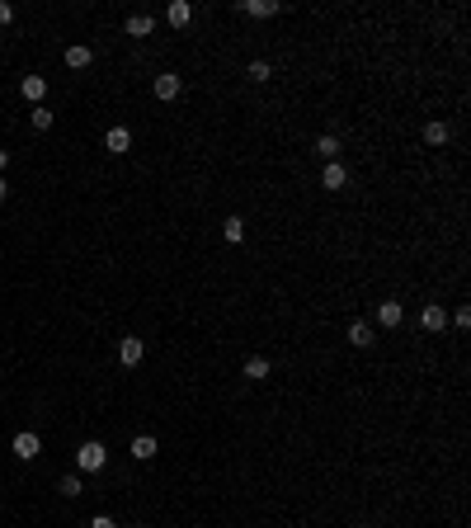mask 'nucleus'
Listing matches in <instances>:
<instances>
[{
	"mask_svg": "<svg viewBox=\"0 0 471 528\" xmlns=\"http://www.w3.org/2000/svg\"><path fill=\"white\" fill-rule=\"evenodd\" d=\"M29 118H33V127H38V132H47V127H52V109H47V104H38Z\"/></svg>",
	"mask_w": 471,
	"mask_h": 528,
	"instance_id": "obj_20",
	"label": "nucleus"
},
{
	"mask_svg": "<svg viewBox=\"0 0 471 528\" xmlns=\"http://www.w3.org/2000/svg\"><path fill=\"white\" fill-rule=\"evenodd\" d=\"M62 496H85V486H80V477H62Z\"/></svg>",
	"mask_w": 471,
	"mask_h": 528,
	"instance_id": "obj_21",
	"label": "nucleus"
},
{
	"mask_svg": "<svg viewBox=\"0 0 471 528\" xmlns=\"http://www.w3.org/2000/svg\"><path fill=\"white\" fill-rule=\"evenodd\" d=\"M10 448H15V458H24V463H33V458L43 453V439L33 434V429H24V434H15V444H10Z\"/></svg>",
	"mask_w": 471,
	"mask_h": 528,
	"instance_id": "obj_2",
	"label": "nucleus"
},
{
	"mask_svg": "<svg viewBox=\"0 0 471 528\" xmlns=\"http://www.w3.org/2000/svg\"><path fill=\"white\" fill-rule=\"evenodd\" d=\"M316 151L325 156V161H335V156H340V137H330V132L325 137H316Z\"/></svg>",
	"mask_w": 471,
	"mask_h": 528,
	"instance_id": "obj_19",
	"label": "nucleus"
},
{
	"mask_svg": "<svg viewBox=\"0 0 471 528\" xmlns=\"http://www.w3.org/2000/svg\"><path fill=\"white\" fill-rule=\"evenodd\" d=\"M401 321H406V307H401V302H382V307H377V326L382 330H396Z\"/></svg>",
	"mask_w": 471,
	"mask_h": 528,
	"instance_id": "obj_4",
	"label": "nucleus"
},
{
	"mask_svg": "<svg viewBox=\"0 0 471 528\" xmlns=\"http://www.w3.org/2000/svg\"><path fill=\"white\" fill-rule=\"evenodd\" d=\"M5 165H10V151H0V170H5Z\"/></svg>",
	"mask_w": 471,
	"mask_h": 528,
	"instance_id": "obj_25",
	"label": "nucleus"
},
{
	"mask_svg": "<svg viewBox=\"0 0 471 528\" xmlns=\"http://www.w3.org/2000/svg\"><path fill=\"white\" fill-rule=\"evenodd\" d=\"M420 326H424V330H443V326H448V316H443L439 302H429V307L420 311Z\"/></svg>",
	"mask_w": 471,
	"mask_h": 528,
	"instance_id": "obj_12",
	"label": "nucleus"
},
{
	"mask_svg": "<svg viewBox=\"0 0 471 528\" xmlns=\"http://www.w3.org/2000/svg\"><path fill=\"white\" fill-rule=\"evenodd\" d=\"M90 528H118V524H113L109 514H94V519H90Z\"/></svg>",
	"mask_w": 471,
	"mask_h": 528,
	"instance_id": "obj_24",
	"label": "nucleus"
},
{
	"mask_svg": "<svg viewBox=\"0 0 471 528\" xmlns=\"http://www.w3.org/2000/svg\"><path fill=\"white\" fill-rule=\"evenodd\" d=\"M141 354H146V349H141L137 335H123V344H118V358H123V368H137Z\"/></svg>",
	"mask_w": 471,
	"mask_h": 528,
	"instance_id": "obj_6",
	"label": "nucleus"
},
{
	"mask_svg": "<svg viewBox=\"0 0 471 528\" xmlns=\"http://www.w3.org/2000/svg\"><path fill=\"white\" fill-rule=\"evenodd\" d=\"M165 19H170V24H174V29H184V24H188V19H193V5H188V0H174V5H170V10H165Z\"/></svg>",
	"mask_w": 471,
	"mask_h": 528,
	"instance_id": "obj_13",
	"label": "nucleus"
},
{
	"mask_svg": "<svg viewBox=\"0 0 471 528\" xmlns=\"http://www.w3.org/2000/svg\"><path fill=\"white\" fill-rule=\"evenodd\" d=\"M156 434H137L132 439V458H137V463H151V458H156Z\"/></svg>",
	"mask_w": 471,
	"mask_h": 528,
	"instance_id": "obj_11",
	"label": "nucleus"
},
{
	"mask_svg": "<svg viewBox=\"0 0 471 528\" xmlns=\"http://www.w3.org/2000/svg\"><path fill=\"white\" fill-rule=\"evenodd\" d=\"M278 10H283L278 0H245V5H240V15H250V19H273Z\"/></svg>",
	"mask_w": 471,
	"mask_h": 528,
	"instance_id": "obj_7",
	"label": "nucleus"
},
{
	"mask_svg": "<svg viewBox=\"0 0 471 528\" xmlns=\"http://www.w3.org/2000/svg\"><path fill=\"white\" fill-rule=\"evenodd\" d=\"M221 236H226L231 246H236V241H245V222H240V218H226V222H221Z\"/></svg>",
	"mask_w": 471,
	"mask_h": 528,
	"instance_id": "obj_17",
	"label": "nucleus"
},
{
	"mask_svg": "<svg viewBox=\"0 0 471 528\" xmlns=\"http://www.w3.org/2000/svg\"><path fill=\"white\" fill-rule=\"evenodd\" d=\"M349 344H354V349H368V344H373V330H368V321H354V326H349Z\"/></svg>",
	"mask_w": 471,
	"mask_h": 528,
	"instance_id": "obj_15",
	"label": "nucleus"
},
{
	"mask_svg": "<svg viewBox=\"0 0 471 528\" xmlns=\"http://www.w3.org/2000/svg\"><path fill=\"white\" fill-rule=\"evenodd\" d=\"M321 184H325V189H344V184H349V170L340 165V161H325V170H321Z\"/></svg>",
	"mask_w": 471,
	"mask_h": 528,
	"instance_id": "obj_8",
	"label": "nucleus"
},
{
	"mask_svg": "<svg viewBox=\"0 0 471 528\" xmlns=\"http://www.w3.org/2000/svg\"><path fill=\"white\" fill-rule=\"evenodd\" d=\"M127 146H132V132H127V127H109V132H104V151L109 156H123Z\"/></svg>",
	"mask_w": 471,
	"mask_h": 528,
	"instance_id": "obj_5",
	"label": "nucleus"
},
{
	"mask_svg": "<svg viewBox=\"0 0 471 528\" xmlns=\"http://www.w3.org/2000/svg\"><path fill=\"white\" fill-rule=\"evenodd\" d=\"M19 94L29 99L33 109H38V104L47 99V80H43V76H24V80H19Z\"/></svg>",
	"mask_w": 471,
	"mask_h": 528,
	"instance_id": "obj_3",
	"label": "nucleus"
},
{
	"mask_svg": "<svg viewBox=\"0 0 471 528\" xmlns=\"http://www.w3.org/2000/svg\"><path fill=\"white\" fill-rule=\"evenodd\" d=\"M424 142H429V146H443V142H448V123H439V118H434V123L424 127Z\"/></svg>",
	"mask_w": 471,
	"mask_h": 528,
	"instance_id": "obj_16",
	"label": "nucleus"
},
{
	"mask_svg": "<svg viewBox=\"0 0 471 528\" xmlns=\"http://www.w3.org/2000/svg\"><path fill=\"white\" fill-rule=\"evenodd\" d=\"M123 29L132 33V38H146V33L156 29V19H151V15H132V19H127V24H123Z\"/></svg>",
	"mask_w": 471,
	"mask_h": 528,
	"instance_id": "obj_14",
	"label": "nucleus"
},
{
	"mask_svg": "<svg viewBox=\"0 0 471 528\" xmlns=\"http://www.w3.org/2000/svg\"><path fill=\"white\" fill-rule=\"evenodd\" d=\"M5 194H10V184H5V180H0V203H5Z\"/></svg>",
	"mask_w": 471,
	"mask_h": 528,
	"instance_id": "obj_26",
	"label": "nucleus"
},
{
	"mask_svg": "<svg viewBox=\"0 0 471 528\" xmlns=\"http://www.w3.org/2000/svg\"><path fill=\"white\" fill-rule=\"evenodd\" d=\"M90 62H94V52H90L85 43H71V47H66V66H71V71H85Z\"/></svg>",
	"mask_w": 471,
	"mask_h": 528,
	"instance_id": "obj_10",
	"label": "nucleus"
},
{
	"mask_svg": "<svg viewBox=\"0 0 471 528\" xmlns=\"http://www.w3.org/2000/svg\"><path fill=\"white\" fill-rule=\"evenodd\" d=\"M245 377H250V382H259V377H269V358H245Z\"/></svg>",
	"mask_w": 471,
	"mask_h": 528,
	"instance_id": "obj_18",
	"label": "nucleus"
},
{
	"mask_svg": "<svg viewBox=\"0 0 471 528\" xmlns=\"http://www.w3.org/2000/svg\"><path fill=\"white\" fill-rule=\"evenodd\" d=\"M104 463H109V453H104V444H80L76 448V467L80 472H104Z\"/></svg>",
	"mask_w": 471,
	"mask_h": 528,
	"instance_id": "obj_1",
	"label": "nucleus"
},
{
	"mask_svg": "<svg viewBox=\"0 0 471 528\" xmlns=\"http://www.w3.org/2000/svg\"><path fill=\"white\" fill-rule=\"evenodd\" d=\"M10 19H15V5H10V0H0V29H5Z\"/></svg>",
	"mask_w": 471,
	"mask_h": 528,
	"instance_id": "obj_23",
	"label": "nucleus"
},
{
	"mask_svg": "<svg viewBox=\"0 0 471 528\" xmlns=\"http://www.w3.org/2000/svg\"><path fill=\"white\" fill-rule=\"evenodd\" d=\"M179 90H184V80L174 76V71L156 76V99H179Z\"/></svg>",
	"mask_w": 471,
	"mask_h": 528,
	"instance_id": "obj_9",
	"label": "nucleus"
},
{
	"mask_svg": "<svg viewBox=\"0 0 471 528\" xmlns=\"http://www.w3.org/2000/svg\"><path fill=\"white\" fill-rule=\"evenodd\" d=\"M250 76H254V80H269L273 71H269V62H250Z\"/></svg>",
	"mask_w": 471,
	"mask_h": 528,
	"instance_id": "obj_22",
	"label": "nucleus"
}]
</instances>
